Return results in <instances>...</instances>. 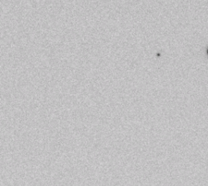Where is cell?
Returning <instances> with one entry per match:
<instances>
[{
  "instance_id": "6da1fadb",
  "label": "cell",
  "mask_w": 208,
  "mask_h": 186,
  "mask_svg": "<svg viewBox=\"0 0 208 186\" xmlns=\"http://www.w3.org/2000/svg\"><path fill=\"white\" fill-rule=\"evenodd\" d=\"M207 54H208V49H207Z\"/></svg>"
}]
</instances>
